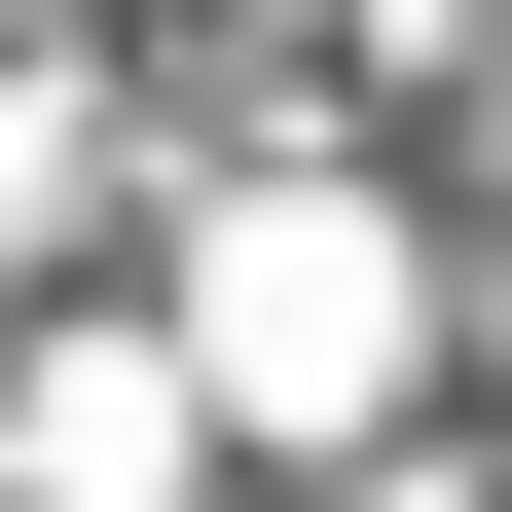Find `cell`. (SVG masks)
Returning a JSON list of instances; mask_svg holds the SVG:
<instances>
[{
	"instance_id": "6da1fadb",
	"label": "cell",
	"mask_w": 512,
	"mask_h": 512,
	"mask_svg": "<svg viewBox=\"0 0 512 512\" xmlns=\"http://www.w3.org/2000/svg\"><path fill=\"white\" fill-rule=\"evenodd\" d=\"M183 293H220V403L256 439H366V403H403V220H330V183H256Z\"/></svg>"
}]
</instances>
